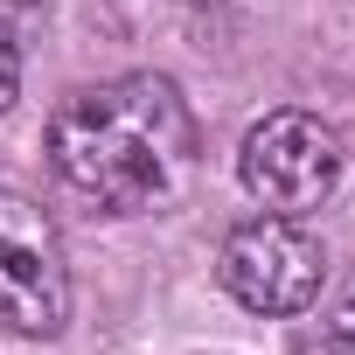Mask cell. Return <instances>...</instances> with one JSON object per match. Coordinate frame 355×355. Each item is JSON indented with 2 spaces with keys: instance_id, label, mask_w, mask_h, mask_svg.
Returning a JSON list of instances; mask_svg holds the SVG:
<instances>
[{
  "instance_id": "5",
  "label": "cell",
  "mask_w": 355,
  "mask_h": 355,
  "mask_svg": "<svg viewBox=\"0 0 355 355\" xmlns=\"http://www.w3.org/2000/svg\"><path fill=\"white\" fill-rule=\"evenodd\" d=\"M293 355H355V300H341L320 320H306L300 341H293Z\"/></svg>"
},
{
  "instance_id": "4",
  "label": "cell",
  "mask_w": 355,
  "mask_h": 355,
  "mask_svg": "<svg viewBox=\"0 0 355 355\" xmlns=\"http://www.w3.org/2000/svg\"><path fill=\"white\" fill-rule=\"evenodd\" d=\"M70 320V265L56 223L0 189V327L8 334H63Z\"/></svg>"
},
{
  "instance_id": "3",
  "label": "cell",
  "mask_w": 355,
  "mask_h": 355,
  "mask_svg": "<svg viewBox=\"0 0 355 355\" xmlns=\"http://www.w3.org/2000/svg\"><path fill=\"white\" fill-rule=\"evenodd\" d=\"M341 132L313 112H265L244 146H237V174H244V189L272 209V216H306L320 209L334 189H341Z\"/></svg>"
},
{
  "instance_id": "1",
  "label": "cell",
  "mask_w": 355,
  "mask_h": 355,
  "mask_svg": "<svg viewBox=\"0 0 355 355\" xmlns=\"http://www.w3.org/2000/svg\"><path fill=\"white\" fill-rule=\"evenodd\" d=\"M49 160L84 202L112 216L160 209L196 182L189 98L174 91V77H153V70L91 84L63 98V112L49 119Z\"/></svg>"
},
{
  "instance_id": "6",
  "label": "cell",
  "mask_w": 355,
  "mask_h": 355,
  "mask_svg": "<svg viewBox=\"0 0 355 355\" xmlns=\"http://www.w3.org/2000/svg\"><path fill=\"white\" fill-rule=\"evenodd\" d=\"M15 91H21V49H15L8 21H0V112L15 105Z\"/></svg>"
},
{
  "instance_id": "2",
  "label": "cell",
  "mask_w": 355,
  "mask_h": 355,
  "mask_svg": "<svg viewBox=\"0 0 355 355\" xmlns=\"http://www.w3.org/2000/svg\"><path fill=\"white\" fill-rule=\"evenodd\" d=\"M216 279H223V293L237 306H251L265 320H293V313H306L320 300L327 251L300 216H251V223H237L223 237Z\"/></svg>"
}]
</instances>
